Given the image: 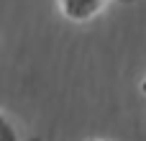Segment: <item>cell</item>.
Returning <instances> with one entry per match:
<instances>
[{
	"label": "cell",
	"mask_w": 146,
	"mask_h": 141,
	"mask_svg": "<svg viewBox=\"0 0 146 141\" xmlns=\"http://www.w3.org/2000/svg\"><path fill=\"white\" fill-rule=\"evenodd\" d=\"M141 92H144V95H146V80H144V82H141Z\"/></svg>",
	"instance_id": "cell-3"
},
{
	"label": "cell",
	"mask_w": 146,
	"mask_h": 141,
	"mask_svg": "<svg viewBox=\"0 0 146 141\" xmlns=\"http://www.w3.org/2000/svg\"><path fill=\"white\" fill-rule=\"evenodd\" d=\"M92 141H100V139H92Z\"/></svg>",
	"instance_id": "cell-4"
},
{
	"label": "cell",
	"mask_w": 146,
	"mask_h": 141,
	"mask_svg": "<svg viewBox=\"0 0 146 141\" xmlns=\"http://www.w3.org/2000/svg\"><path fill=\"white\" fill-rule=\"evenodd\" d=\"M105 0H62V13L69 21H90L100 13Z\"/></svg>",
	"instance_id": "cell-1"
},
{
	"label": "cell",
	"mask_w": 146,
	"mask_h": 141,
	"mask_svg": "<svg viewBox=\"0 0 146 141\" xmlns=\"http://www.w3.org/2000/svg\"><path fill=\"white\" fill-rule=\"evenodd\" d=\"M0 131H3V141H18V139H15V131H13V126H10L5 118H3V128H0Z\"/></svg>",
	"instance_id": "cell-2"
}]
</instances>
